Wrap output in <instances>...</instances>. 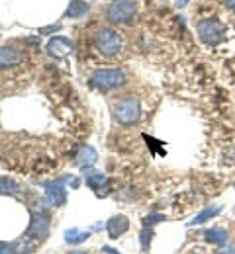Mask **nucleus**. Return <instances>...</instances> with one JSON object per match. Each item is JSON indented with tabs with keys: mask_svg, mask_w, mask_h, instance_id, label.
I'll return each mask as SVG.
<instances>
[{
	"mask_svg": "<svg viewBox=\"0 0 235 254\" xmlns=\"http://www.w3.org/2000/svg\"><path fill=\"white\" fill-rule=\"evenodd\" d=\"M0 254H16L14 253V245H8V243L0 241Z\"/></svg>",
	"mask_w": 235,
	"mask_h": 254,
	"instance_id": "19",
	"label": "nucleus"
},
{
	"mask_svg": "<svg viewBox=\"0 0 235 254\" xmlns=\"http://www.w3.org/2000/svg\"><path fill=\"white\" fill-rule=\"evenodd\" d=\"M216 213H220V207H214V209H212V207H208V209H204V211H202L200 215H196V217H194V221H192V223H196V225H198V223H204L206 219L214 217Z\"/></svg>",
	"mask_w": 235,
	"mask_h": 254,
	"instance_id": "17",
	"label": "nucleus"
},
{
	"mask_svg": "<svg viewBox=\"0 0 235 254\" xmlns=\"http://www.w3.org/2000/svg\"><path fill=\"white\" fill-rule=\"evenodd\" d=\"M151 235H153V233L147 231V229L141 233V247H143V249H147V245H149V241H151Z\"/></svg>",
	"mask_w": 235,
	"mask_h": 254,
	"instance_id": "20",
	"label": "nucleus"
},
{
	"mask_svg": "<svg viewBox=\"0 0 235 254\" xmlns=\"http://www.w3.org/2000/svg\"><path fill=\"white\" fill-rule=\"evenodd\" d=\"M69 254H86V253H82V251H71Z\"/></svg>",
	"mask_w": 235,
	"mask_h": 254,
	"instance_id": "25",
	"label": "nucleus"
},
{
	"mask_svg": "<svg viewBox=\"0 0 235 254\" xmlns=\"http://www.w3.org/2000/svg\"><path fill=\"white\" fill-rule=\"evenodd\" d=\"M61 30V24H53V26H47V28H39V33H51V32H59Z\"/></svg>",
	"mask_w": 235,
	"mask_h": 254,
	"instance_id": "21",
	"label": "nucleus"
},
{
	"mask_svg": "<svg viewBox=\"0 0 235 254\" xmlns=\"http://www.w3.org/2000/svg\"><path fill=\"white\" fill-rule=\"evenodd\" d=\"M88 239H90L88 231H80V229H69V231H65V241L71 243V245H80V243H84Z\"/></svg>",
	"mask_w": 235,
	"mask_h": 254,
	"instance_id": "15",
	"label": "nucleus"
},
{
	"mask_svg": "<svg viewBox=\"0 0 235 254\" xmlns=\"http://www.w3.org/2000/svg\"><path fill=\"white\" fill-rule=\"evenodd\" d=\"M96 160H98V155H96V151L92 147H82V151L77 157V164L84 168V166H92Z\"/></svg>",
	"mask_w": 235,
	"mask_h": 254,
	"instance_id": "13",
	"label": "nucleus"
},
{
	"mask_svg": "<svg viewBox=\"0 0 235 254\" xmlns=\"http://www.w3.org/2000/svg\"><path fill=\"white\" fill-rule=\"evenodd\" d=\"M114 118L120 126H134L141 118V108L135 98H124L114 106Z\"/></svg>",
	"mask_w": 235,
	"mask_h": 254,
	"instance_id": "5",
	"label": "nucleus"
},
{
	"mask_svg": "<svg viewBox=\"0 0 235 254\" xmlns=\"http://www.w3.org/2000/svg\"><path fill=\"white\" fill-rule=\"evenodd\" d=\"M71 51H73V41H71L69 37H63V35H55V37H51L49 43H47V53H49L51 57H55V59L65 57Z\"/></svg>",
	"mask_w": 235,
	"mask_h": 254,
	"instance_id": "8",
	"label": "nucleus"
},
{
	"mask_svg": "<svg viewBox=\"0 0 235 254\" xmlns=\"http://www.w3.org/2000/svg\"><path fill=\"white\" fill-rule=\"evenodd\" d=\"M135 14H137V4L134 0H114L106 8V20L116 26L130 24L135 18Z\"/></svg>",
	"mask_w": 235,
	"mask_h": 254,
	"instance_id": "2",
	"label": "nucleus"
},
{
	"mask_svg": "<svg viewBox=\"0 0 235 254\" xmlns=\"http://www.w3.org/2000/svg\"><path fill=\"white\" fill-rule=\"evenodd\" d=\"M196 32H198V37H200V41L204 45L216 47V45H220L226 39L228 28L218 18H206V20H200L196 24Z\"/></svg>",
	"mask_w": 235,
	"mask_h": 254,
	"instance_id": "1",
	"label": "nucleus"
},
{
	"mask_svg": "<svg viewBox=\"0 0 235 254\" xmlns=\"http://www.w3.org/2000/svg\"><path fill=\"white\" fill-rule=\"evenodd\" d=\"M20 191H22V188H20V184L16 180H12L8 176L0 178V193L2 195H18Z\"/></svg>",
	"mask_w": 235,
	"mask_h": 254,
	"instance_id": "14",
	"label": "nucleus"
},
{
	"mask_svg": "<svg viewBox=\"0 0 235 254\" xmlns=\"http://www.w3.org/2000/svg\"><path fill=\"white\" fill-rule=\"evenodd\" d=\"M174 4H176L178 8H182V6H186V4H188V0H174Z\"/></svg>",
	"mask_w": 235,
	"mask_h": 254,
	"instance_id": "23",
	"label": "nucleus"
},
{
	"mask_svg": "<svg viewBox=\"0 0 235 254\" xmlns=\"http://www.w3.org/2000/svg\"><path fill=\"white\" fill-rule=\"evenodd\" d=\"M84 182H86L88 188H92V190L98 193V191L108 184V178H106V174H102V172H86V174H84Z\"/></svg>",
	"mask_w": 235,
	"mask_h": 254,
	"instance_id": "12",
	"label": "nucleus"
},
{
	"mask_svg": "<svg viewBox=\"0 0 235 254\" xmlns=\"http://www.w3.org/2000/svg\"><path fill=\"white\" fill-rule=\"evenodd\" d=\"M24 61V53L14 47H0V68H12Z\"/></svg>",
	"mask_w": 235,
	"mask_h": 254,
	"instance_id": "9",
	"label": "nucleus"
},
{
	"mask_svg": "<svg viewBox=\"0 0 235 254\" xmlns=\"http://www.w3.org/2000/svg\"><path fill=\"white\" fill-rule=\"evenodd\" d=\"M128 229H130V221H128V217H124V215L112 217V219L108 221V225H106V231H108L110 239H118V237L124 235Z\"/></svg>",
	"mask_w": 235,
	"mask_h": 254,
	"instance_id": "10",
	"label": "nucleus"
},
{
	"mask_svg": "<svg viewBox=\"0 0 235 254\" xmlns=\"http://www.w3.org/2000/svg\"><path fill=\"white\" fill-rule=\"evenodd\" d=\"M159 221H165V217L159 215V213H153V215H147V217L143 219V225L147 227V225H153V223H159Z\"/></svg>",
	"mask_w": 235,
	"mask_h": 254,
	"instance_id": "18",
	"label": "nucleus"
},
{
	"mask_svg": "<svg viewBox=\"0 0 235 254\" xmlns=\"http://www.w3.org/2000/svg\"><path fill=\"white\" fill-rule=\"evenodd\" d=\"M206 239L212 241V243H218V245H224L226 243V233L220 231V229H214V231H208L206 233Z\"/></svg>",
	"mask_w": 235,
	"mask_h": 254,
	"instance_id": "16",
	"label": "nucleus"
},
{
	"mask_svg": "<svg viewBox=\"0 0 235 254\" xmlns=\"http://www.w3.org/2000/svg\"><path fill=\"white\" fill-rule=\"evenodd\" d=\"M49 235V221L45 213H32V223L26 231V237H30L35 243H41L43 239H47Z\"/></svg>",
	"mask_w": 235,
	"mask_h": 254,
	"instance_id": "6",
	"label": "nucleus"
},
{
	"mask_svg": "<svg viewBox=\"0 0 235 254\" xmlns=\"http://www.w3.org/2000/svg\"><path fill=\"white\" fill-rule=\"evenodd\" d=\"M94 47L98 49V53H102L104 57H114L122 49V35L116 30L104 28V30H100L94 35Z\"/></svg>",
	"mask_w": 235,
	"mask_h": 254,
	"instance_id": "4",
	"label": "nucleus"
},
{
	"mask_svg": "<svg viewBox=\"0 0 235 254\" xmlns=\"http://www.w3.org/2000/svg\"><path fill=\"white\" fill-rule=\"evenodd\" d=\"M104 253L106 254H118V251H114V249H110V247H104Z\"/></svg>",
	"mask_w": 235,
	"mask_h": 254,
	"instance_id": "24",
	"label": "nucleus"
},
{
	"mask_svg": "<svg viewBox=\"0 0 235 254\" xmlns=\"http://www.w3.org/2000/svg\"><path fill=\"white\" fill-rule=\"evenodd\" d=\"M222 2H224V6H226L228 10L235 12V0H222Z\"/></svg>",
	"mask_w": 235,
	"mask_h": 254,
	"instance_id": "22",
	"label": "nucleus"
},
{
	"mask_svg": "<svg viewBox=\"0 0 235 254\" xmlns=\"http://www.w3.org/2000/svg\"><path fill=\"white\" fill-rule=\"evenodd\" d=\"M222 254H235V251H224Z\"/></svg>",
	"mask_w": 235,
	"mask_h": 254,
	"instance_id": "26",
	"label": "nucleus"
},
{
	"mask_svg": "<svg viewBox=\"0 0 235 254\" xmlns=\"http://www.w3.org/2000/svg\"><path fill=\"white\" fill-rule=\"evenodd\" d=\"M90 10V4L84 2V0H71L65 10V18H71V20H78L82 16H86Z\"/></svg>",
	"mask_w": 235,
	"mask_h": 254,
	"instance_id": "11",
	"label": "nucleus"
},
{
	"mask_svg": "<svg viewBox=\"0 0 235 254\" xmlns=\"http://www.w3.org/2000/svg\"><path fill=\"white\" fill-rule=\"evenodd\" d=\"M63 180L65 178H59V180H55V182H49V184H45V195H47V201L51 203V205H55V207H61L65 201H67V190L63 188Z\"/></svg>",
	"mask_w": 235,
	"mask_h": 254,
	"instance_id": "7",
	"label": "nucleus"
},
{
	"mask_svg": "<svg viewBox=\"0 0 235 254\" xmlns=\"http://www.w3.org/2000/svg\"><path fill=\"white\" fill-rule=\"evenodd\" d=\"M90 84L98 90H118L126 84V74L120 68H100L90 76Z\"/></svg>",
	"mask_w": 235,
	"mask_h": 254,
	"instance_id": "3",
	"label": "nucleus"
}]
</instances>
